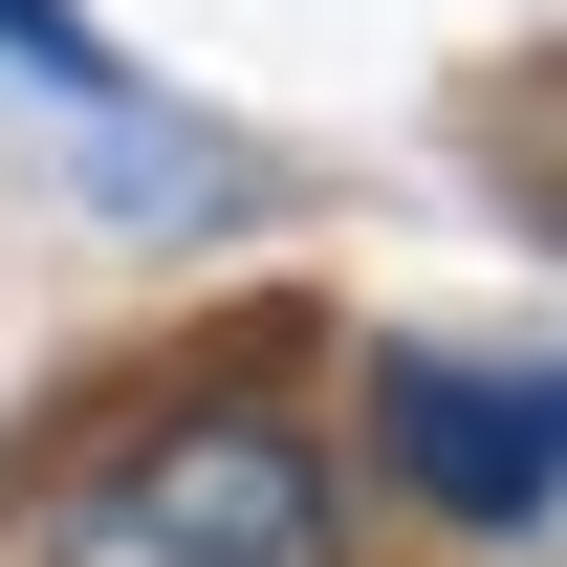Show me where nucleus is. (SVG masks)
<instances>
[{"label":"nucleus","instance_id":"obj_4","mask_svg":"<svg viewBox=\"0 0 567 567\" xmlns=\"http://www.w3.org/2000/svg\"><path fill=\"white\" fill-rule=\"evenodd\" d=\"M546 436H567V393H546Z\"/></svg>","mask_w":567,"mask_h":567},{"label":"nucleus","instance_id":"obj_1","mask_svg":"<svg viewBox=\"0 0 567 567\" xmlns=\"http://www.w3.org/2000/svg\"><path fill=\"white\" fill-rule=\"evenodd\" d=\"M44 567H350V502H328V458L284 415H153L110 481H66V524H44Z\"/></svg>","mask_w":567,"mask_h":567},{"label":"nucleus","instance_id":"obj_3","mask_svg":"<svg viewBox=\"0 0 567 567\" xmlns=\"http://www.w3.org/2000/svg\"><path fill=\"white\" fill-rule=\"evenodd\" d=\"M0 66H66V87H110V44H87L66 0H0Z\"/></svg>","mask_w":567,"mask_h":567},{"label":"nucleus","instance_id":"obj_2","mask_svg":"<svg viewBox=\"0 0 567 567\" xmlns=\"http://www.w3.org/2000/svg\"><path fill=\"white\" fill-rule=\"evenodd\" d=\"M393 481H415V502H458V524H546L567 436H546V393H481V371H393Z\"/></svg>","mask_w":567,"mask_h":567}]
</instances>
